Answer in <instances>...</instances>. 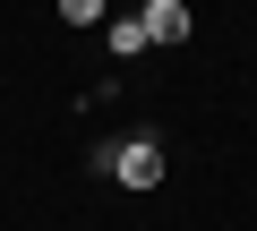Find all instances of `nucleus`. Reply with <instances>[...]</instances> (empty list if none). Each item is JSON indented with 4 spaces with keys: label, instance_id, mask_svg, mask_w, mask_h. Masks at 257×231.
<instances>
[{
    "label": "nucleus",
    "instance_id": "20e7f679",
    "mask_svg": "<svg viewBox=\"0 0 257 231\" xmlns=\"http://www.w3.org/2000/svg\"><path fill=\"white\" fill-rule=\"evenodd\" d=\"M60 18L69 26H103V0H60Z\"/></svg>",
    "mask_w": 257,
    "mask_h": 231
},
{
    "label": "nucleus",
    "instance_id": "f257e3e1",
    "mask_svg": "<svg viewBox=\"0 0 257 231\" xmlns=\"http://www.w3.org/2000/svg\"><path fill=\"white\" fill-rule=\"evenodd\" d=\"M111 180H120V188H155V180H163V146H155L146 129L120 137V146H111Z\"/></svg>",
    "mask_w": 257,
    "mask_h": 231
},
{
    "label": "nucleus",
    "instance_id": "f03ea898",
    "mask_svg": "<svg viewBox=\"0 0 257 231\" xmlns=\"http://www.w3.org/2000/svg\"><path fill=\"white\" fill-rule=\"evenodd\" d=\"M138 26H146V43H189V9H180V0H146Z\"/></svg>",
    "mask_w": 257,
    "mask_h": 231
},
{
    "label": "nucleus",
    "instance_id": "7ed1b4c3",
    "mask_svg": "<svg viewBox=\"0 0 257 231\" xmlns=\"http://www.w3.org/2000/svg\"><path fill=\"white\" fill-rule=\"evenodd\" d=\"M103 52H111V60H138V52H146V26H138V18H103Z\"/></svg>",
    "mask_w": 257,
    "mask_h": 231
},
{
    "label": "nucleus",
    "instance_id": "39448f33",
    "mask_svg": "<svg viewBox=\"0 0 257 231\" xmlns=\"http://www.w3.org/2000/svg\"><path fill=\"white\" fill-rule=\"evenodd\" d=\"M138 9H146V0H138Z\"/></svg>",
    "mask_w": 257,
    "mask_h": 231
}]
</instances>
